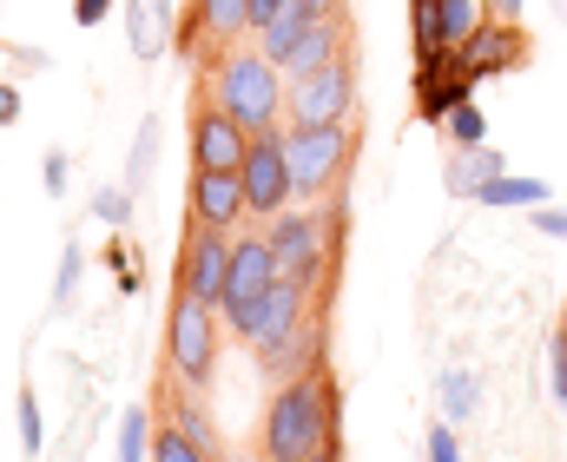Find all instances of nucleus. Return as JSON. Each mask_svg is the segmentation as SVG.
<instances>
[{"label": "nucleus", "mask_w": 567, "mask_h": 462, "mask_svg": "<svg viewBox=\"0 0 567 462\" xmlns=\"http://www.w3.org/2000/svg\"><path fill=\"white\" fill-rule=\"evenodd\" d=\"M7 60H13L20 73H47V66H53V53H47V47H20V40H7Z\"/></svg>", "instance_id": "7c9ffc66"}, {"label": "nucleus", "mask_w": 567, "mask_h": 462, "mask_svg": "<svg viewBox=\"0 0 567 462\" xmlns=\"http://www.w3.org/2000/svg\"><path fill=\"white\" fill-rule=\"evenodd\" d=\"M225 271H231V232H212V225H192V218H185V251H178V291L218 310V298H225Z\"/></svg>", "instance_id": "9b49d317"}, {"label": "nucleus", "mask_w": 567, "mask_h": 462, "mask_svg": "<svg viewBox=\"0 0 567 462\" xmlns=\"http://www.w3.org/2000/svg\"><path fill=\"white\" fill-rule=\"evenodd\" d=\"M126 33H133V53H140V60H158V53L178 40L172 0H126Z\"/></svg>", "instance_id": "a211bd4d"}, {"label": "nucleus", "mask_w": 567, "mask_h": 462, "mask_svg": "<svg viewBox=\"0 0 567 462\" xmlns=\"http://www.w3.org/2000/svg\"><path fill=\"white\" fill-rule=\"evenodd\" d=\"M442 410H449L455 423L475 410V377H468V370H442Z\"/></svg>", "instance_id": "a878e982"}, {"label": "nucleus", "mask_w": 567, "mask_h": 462, "mask_svg": "<svg viewBox=\"0 0 567 462\" xmlns=\"http://www.w3.org/2000/svg\"><path fill=\"white\" fill-rule=\"evenodd\" d=\"M429 462H462V443H455V430H449V423H435V430H429Z\"/></svg>", "instance_id": "473e14b6"}, {"label": "nucleus", "mask_w": 567, "mask_h": 462, "mask_svg": "<svg viewBox=\"0 0 567 462\" xmlns=\"http://www.w3.org/2000/svg\"><path fill=\"white\" fill-rule=\"evenodd\" d=\"M13 120H20V86L0 80V126H13Z\"/></svg>", "instance_id": "c9c22d12"}, {"label": "nucleus", "mask_w": 567, "mask_h": 462, "mask_svg": "<svg viewBox=\"0 0 567 462\" xmlns=\"http://www.w3.org/2000/svg\"><path fill=\"white\" fill-rule=\"evenodd\" d=\"M488 7H495L502 20H522V0H488Z\"/></svg>", "instance_id": "4c0bfd02"}, {"label": "nucleus", "mask_w": 567, "mask_h": 462, "mask_svg": "<svg viewBox=\"0 0 567 462\" xmlns=\"http://www.w3.org/2000/svg\"><path fill=\"white\" fill-rule=\"evenodd\" d=\"M218 462H225V456H218Z\"/></svg>", "instance_id": "ea45409f"}, {"label": "nucleus", "mask_w": 567, "mask_h": 462, "mask_svg": "<svg viewBox=\"0 0 567 462\" xmlns=\"http://www.w3.org/2000/svg\"><path fill=\"white\" fill-rule=\"evenodd\" d=\"M462 100H475V80L455 66V53H416V120L442 126Z\"/></svg>", "instance_id": "4468645a"}, {"label": "nucleus", "mask_w": 567, "mask_h": 462, "mask_svg": "<svg viewBox=\"0 0 567 462\" xmlns=\"http://www.w3.org/2000/svg\"><path fill=\"white\" fill-rule=\"evenodd\" d=\"M548 198H555V185L548 178H522V172H502V178H488L475 192V205H495V212H535Z\"/></svg>", "instance_id": "6ab92c4d"}, {"label": "nucleus", "mask_w": 567, "mask_h": 462, "mask_svg": "<svg viewBox=\"0 0 567 462\" xmlns=\"http://www.w3.org/2000/svg\"><path fill=\"white\" fill-rule=\"evenodd\" d=\"M343 120H357V53L290 80L284 93V126H343Z\"/></svg>", "instance_id": "0eeeda50"}, {"label": "nucleus", "mask_w": 567, "mask_h": 462, "mask_svg": "<svg viewBox=\"0 0 567 462\" xmlns=\"http://www.w3.org/2000/svg\"><path fill=\"white\" fill-rule=\"evenodd\" d=\"M152 462H218V456H212V450H198L178 423H165V417H158V430H152Z\"/></svg>", "instance_id": "4be33fe9"}, {"label": "nucleus", "mask_w": 567, "mask_h": 462, "mask_svg": "<svg viewBox=\"0 0 567 462\" xmlns=\"http://www.w3.org/2000/svg\"><path fill=\"white\" fill-rule=\"evenodd\" d=\"M297 462H343V443H330V450H317V456H297Z\"/></svg>", "instance_id": "58836bf2"}, {"label": "nucleus", "mask_w": 567, "mask_h": 462, "mask_svg": "<svg viewBox=\"0 0 567 462\" xmlns=\"http://www.w3.org/2000/svg\"><path fill=\"white\" fill-rule=\"evenodd\" d=\"M245 153H251V133L212 93H198L192 100V172H245Z\"/></svg>", "instance_id": "9d476101"}, {"label": "nucleus", "mask_w": 567, "mask_h": 462, "mask_svg": "<svg viewBox=\"0 0 567 462\" xmlns=\"http://www.w3.org/2000/svg\"><path fill=\"white\" fill-rule=\"evenodd\" d=\"M185 218H192V225H212V232H238V225L251 218V205H245V178H238V172H192Z\"/></svg>", "instance_id": "2eb2a0df"}, {"label": "nucleus", "mask_w": 567, "mask_h": 462, "mask_svg": "<svg viewBox=\"0 0 567 462\" xmlns=\"http://www.w3.org/2000/svg\"><path fill=\"white\" fill-rule=\"evenodd\" d=\"M278 13H284V0H251V20H258V33H265Z\"/></svg>", "instance_id": "e433bc0d"}, {"label": "nucleus", "mask_w": 567, "mask_h": 462, "mask_svg": "<svg viewBox=\"0 0 567 462\" xmlns=\"http://www.w3.org/2000/svg\"><path fill=\"white\" fill-rule=\"evenodd\" d=\"M152 430H158V410L152 403H133L120 417V456L113 462H152Z\"/></svg>", "instance_id": "412c9836"}, {"label": "nucleus", "mask_w": 567, "mask_h": 462, "mask_svg": "<svg viewBox=\"0 0 567 462\" xmlns=\"http://www.w3.org/2000/svg\"><path fill=\"white\" fill-rule=\"evenodd\" d=\"M535 60V40H528V27L522 20H502V13H488L462 47H455V66L482 86V80H502V73H522Z\"/></svg>", "instance_id": "6e6552de"}, {"label": "nucleus", "mask_w": 567, "mask_h": 462, "mask_svg": "<svg viewBox=\"0 0 567 462\" xmlns=\"http://www.w3.org/2000/svg\"><path fill=\"white\" fill-rule=\"evenodd\" d=\"M40 443H47V417H40L33 383H27V390H20V450H27V456H40Z\"/></svg>", "instance_id": "cd10ccee"}, {"label": "nucleus", "mask_w": 567, "mask_h": 462, "mask_svg": "<svg viewBox=\"0 0 567 462\" xmlns=\"http://www.w3.org/2000/svg\"><path fill=\"white\" fill-rule=\"evenodd\" d=\"M284 153H290V178H297V205L330 198L357 165V120H343V126H284Z\"/></svg>", "instance_id": "20e7f679"}, {"label": "nucleus", "mask_w": 567, "mask_h": 462, "mask_svg": "<svg viewBox=\"0 0 567 462\" xmlns=\"http://www.w3.org/2000/svg\"><path fill=\"white\" fill-rule=\"evenodd\" d=\"M245 205H251V218H278L297 205V178H290V153H284V133H251V153H245Z\"/></svg>", "instance_id": "1a4fd4ad"}, {"label": "nucleus", "mask_w": 567, "mask_h": 462, "mask_svg": "<svg viewBox=\"0 0 567 462\" xmlns=\"http://www.w3.org/2000/svg\"><path fill=\"white\" fill-rule=\"evenodd\" d=\"M278 251H271V232H245V238H231V271H225V298H218V317H225V330L245 343L251 337V317L265 305V291L278 285Z\"/></svg>", "instance_id": "423d86ee"}, {"label": "nucleus", "mask_w": 567, "mask_h": 462, "mask_svg": "<svg viewBox=\"0 0 567 462\" xmlns=\"http://www.w3.org/2000/svg\"><path fill=\"white\" fill-rule=\"evenodd\" d=\"M80 265H86V251L66 245V251H60V271H53V310L73 305V291H80Z\"/></svg>", "instance_id": "bb28decb"}, {"label": "nucleus", "mask_w": 567, "mask_h": 462, "mask_svg": "<svg viewBox=\"0 0 567 462\" xmlns=\"http://www.w3.org/2000/svg\"><path fill=\"white\" fill-rule=\"evenodd\" d=\"M442 126H449L455 153H475V146H488V113H482L475 100H462V106H455V113H449Z\"/></svg>", "instance_id": "5701e85b"}, {"label": "nucleus", "mask_w": 567, "mask_h": 462, "mask_svg": "<svg viewBox=\"0 0 567 462\" xmlns=\"http://www.w3.org/2000/svg\"><path fill=\"white\" fill-rule=\"evenodd\" d=\"M205 93H212L245 133H271V126L284 120L290 80H284L278 60H265L258 47H231V53H218V60L205 66Z\"/></svg>", "instance_id": "f03ea898"}, {"label": "nucleus", "mask_w": 567, "mask_h": 462, "mask_svg": "<svg viewBox=\"0 0 567 462\" xmlns=\"http://www.w3.org/2000/svg\"><path fill=\"white\" fill-rule=\"evenodd\" d=\"M218 337H225V317L178 291L172 310H165V370H172L178 383L205 390V383L218 377Z\"/></svg>", "instance_id": "39448f33"}, {"label": "nucleus", "mask_w": 567, "mask_h": 462, "mask_svg": "<svg viewBox=\"0 0 567 462\" xmlns=\"http://www.w3.org/2000/svg\"><path fill=\"white\" fill-rule=\"evenodd\" d=\"M113 13V0H73V20L80 27H93V20H106Z\"/></svg>", "instance_id": "f704fd0d"}, {"label": "nucleus", "mask_w": 567, "mask_h": 462, "mask_svg": "<svg viewBox=\"0 0 567 462\" xmlns=\"http://www.w3.org/2000/svg\"><path fill=\"white\" fill-rule=\"evenodd\" d=\"M482 20H488V13H482V0H410L416 53H455Z\"/></svg>", "instance_id": "ddd939ff"}, {"label": "nucleus", "mask_w": 567, "mask_h": 462, "mask_svg": "<svg viewBox=\"0 0 567 462\" xmlns=\"http://www.w3.org/2000/svg\"><path fill=\"white\" fill-rule=\"evenodd\" d=\"M93 218L100 225H133V185H100L93 192Z\"/></svg>", "instance_id": "393cba45"}, {"label": "nucleus", "mask_w": 567, "mask_h": 462, "mask_svg": "<svg viewBox=\"0 0 567 462\" xmlns=\"http://www.w3.org/2000/svg\"><path fill=\"white\" fill-rule=\"evenodd\" d=\"M343 13V0H284L278 20H297V27H310V20H337Z\"/></svg>", "instance_id": "c756f323"}, {"label": "nucleus", "mask_w": 567, "mask_h": 462, "mask_svg": "<svg viewBox=\"0 0 567 462\" xmlns=\"http://www.w3.org/2000/svg\"><path fill=\"white\" fill-rule=\"evenodd\" d=\"M330 337H323V317L310 310L297 330H284V337H271V343H258L251 357H258V370L271 377V390L278 383H290V377H310V370H330Z\"/></svg>", "instance_id": "f8f14e48"}, {"label": "nucleus", "mask_w": 567, "mask_h": 462, "mask_svg": "<svg viewBox=\"0 0 567 462\" xmlns=\"http://www.w3.org/2000/svg\"><path fill=\"white\" fill-rule=\"evenodd\" d=\"M158 417H165V423H178L198 450L225 456V437H218V423L205 417V403H198V390H192V383H178V377H172V390H158Z\"/></svg>", "instance_id": "f3484780"}, {"label": "nucleus", "mask_w": 567, "mask_h": 462, "mask_svg": "<svg viewBox=\"0 0 567 462\" xmlns=\"http://www.w3.org/2000/svg\"><path fill=\"white\" fill-rule=\"evenodd\" d=\"M152 165H158V120L145 113V120H140V140H133V153H126V185H133V192H145Z\"/></svg>", "instance_id": "b1692460"}, {"label": "nucleus", "mask_w": 567, "mask_h": 462, "mask_svg": "<svg viewBox=\"0 0 567 462\" xmlns=\"http://www.w3.org/2000/svg\"><path fill=\"white\" fill-rule=\"evenodd\" d=\"M192 27H198V40H205V66H212L218 53L245 47V33H258L251 0H192Z\"/></svg>", "instance_id": "dca6fc26"}, {"label": "nucleus", "mask_w": 567, "mask_h": 462, "mask_svg": "<svg viewBox=\"0 0 567 462\" xmlns=\"http://www.w3.org/2000/svg\"><path fill=\"white\" fill-rule=\"evenodd\" d=\"M528 218H535V232H548V238H561V245H567V212L555 205V198H548V205H535Z\"/></svg>", "instance_id": "2f4dec72"}, {"label": "nucleus", "mask_w": 567, "mask_h": 462, "mask_svg": "<svg viewBox=\"0 0 567 462\" xmlns=\"http://www.w3.org/2000/svg\"><path fill=\"white\" fill-rule=\"evenodd\" d=\"M502 172H508V165H502L495 146H475V153L449 158V172H442V178H449V192H455V198H475V192H482L488 178H502Z\"/></svg>", "instance_id": "aec40b11"}, {"label": "nucleus", "mask_w": 567, "mask_h": 462, "mask_svg": "<svg viewBox=\"0 0 567 462\" xmlns=\"http://www.w3.org/2000/svg\"><path fill=\"white\" fill-rule=\"evenodd\" d=\"M337 417H343V403H337V377H330V370L290 377V383L271 390V403H265L258 456L265 462H297V456H317V450L343 443V437H337Z\"/></svg>", "instance_id": "f257e3e1"}, {"label": "nucleus", "mask_w": 567, "mask_h": 462, "mask_svg": "<svg viewBox=\"0 0 567 462\" xmlns=\"http://www.w3.org/2000/svg\"><path fill=\"white\" fill-rule=\"evenodd\" d=\"M548 390H555V403L567 410V317L555 324V337H548Z\"/></svg>", "instance_id": "c85d7f7f"}, {"label": "nucleus", "mask_w": 567, "mask_h": 462, "mask_svg": "<svg viewBox=\"0 0 567 462\" xmlns=\"http://www.w3.org/2000/svg\"><path fill=\"white\" fill-rule=\"evenodd\" d=\"M66 178H73V158H66V153H47V192H66Z\"/></svg>", "instance_id": "72a5a7b5"}, {"label": "nucleus", "mask_w": 567, "mask_h": 462, "mask_svg": "<svg viewBox=\"0 0 567 462\" xmlns=\"http://www.w3.org/2000/svg\"><path fill=\"white\" fill-rule=\"evenodd\" d=\"M343 238V198L330 192L323 198V212H303V205H290V212H278L271 218V251H278V271L290 278V285H303L310 298L337 278V245Z\"/></svg>", "instance_id": "7ed1b4c3"}]
</instances>
